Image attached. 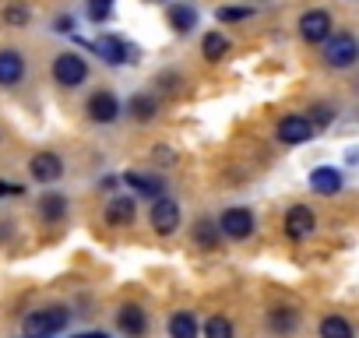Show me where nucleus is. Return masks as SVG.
I'll return each mask as SVG.
<instances>
[{"label": "nucleus", "instance_id": "aec40b11", "mask_svg": "<svg viewBox=\"0 0 359 338\" xmlns=\"http://www.w3.org/2000/svg\"><path fill=\"white\" fill-rule=\"evenodd\" d=\"M226 53H229V39H226L222 32H208V36L201 39V57H205V60L219 64Z\"/></svg>", "mask_w": 359, "mask_h": 338}, {"label": "nucleus", "instance_id": "423d86ee", "mask_svg": "<svg viewBox=\"0 0 359 338\" xmlns=\"http://www.w3.org/2000/svg\"><path fill=\"white\" fill-rule=\"evenodd\" d=\"M29 173L36 184H57L64 177V158L57 151H36L29 162Z\"/></svg>", "mask_w": 359, "mask_h": 338}, {"label": "nucleus", "instance_id": "4be33fe9", "mask_svg": "<svg viewBox=\"0 0 359 338\" xmlns=\"http://www.w3.org/2000/svg\"><path fill=\"white\" fill-rule=\"evenodd\" d=\"M219 236H222V229H219V222H212V219H201V222L194 226V243H198L201 250H215V247H219Z\"/></svg>", "mask_w": 359, "mask_h": 338}, {"label": "nucleus", "instance_id": "c756f323", "mask_svg": "<svg viewBox=\"0 0 359 338\" xmlns=\"http://www.w3.org/2000/svg\"><path fill=\"white\" fill-rule=\"evenodd\" d=\"M71 29H74V18H71V15L57 18V25H53V32H64V36H71Z\"/></svg>", "mask_w": 359, "mask_h": 338}, {"label": "nucleus", "instance_id": "b1692460", "mask_svg": "<svg viewBox=\"0 0 359 338\" xmlns=\"http://www.w3.org/2000/svg\"><path fill=\"white\" fill-rule=\"evenodd\" d=\"M320 338H355V334H352V324L345 317L331 313V317L320 320Z\"/></svg>", "mask_w": 359, "mask_h": 338}, {"label": "nucleus", "instance_id": "9d476101", "mask_svg": "<svg viewBox=\"0 0 359 338\" xmlns=\"http://www.w3.org/2000/svg\"><path fill=\"white\" fill-rule=\"evenodd\" d=\"M85 113H88L92 123H113V120L120 116V102H116L113 92H95V95L85 102Z\"/></svg>", "mask_w": 359, "mask_h": 338}, {"label": "nucleus", "instance_id": "cd10ccee", "mask_svg": "<svg viewBox=\"0 0 359 338\" xmlns=\"http://www.w3.org/2000/svg\"><path fill=\"white\" fill-rule=\"evenodd\" d=\"M306 120L313 123V130H317V127H327V123L334 120V109H331V106H313Z\"/></svg>", "mask_w": 359, "mask_h": 338}, {"label": "nucleus", "instance_id": "f257e3e1", "mask_svg": "<svg viewBox=\"0 0 359 338\" xmlns=\"http://www.w3.org/2000/svg\"><path fill=\"white\" fill-rule=\"evenodd\" d=\"M71 320V310L64 306H43V310H32L25 320H22V331L25 338H53L57 331H64Z\"/></svg>", "mask_w": 359, "mask_h": 338}, {"label": "nucleus", "instance_id": "c85d7f7f", "mask_svg": "<svg viewBox=\"0 0 359 338\" xmlns=\"http://www.w3.org/2000/svg\"><path fill=\"white\" fill-rule=\"evenodd\" d=\"M250 15H254V8H219V22H243Z\"/></svg>", "mask_w": 359, "mask_h": 338}, {"label": "nucleus", "instance_id": "473e14b6", "mask_svg": "<svg viewBox=\"0 0 359 338\" xmlns=\"http://www.w3.org/2000/svg\"><path fill=\"white\" fill-rule=\"evenodd\" d=\"M74 338H109V334H102V331H85V334H74Z\"/></svg>", "mask_w": 359, "mask_h": 338}, {"label": "nucleus", "instance_id": "72a5a7b5", "mask_svg": "<svg viewBox=\"0 0 359 338\" xmlns=\"http://www.w3.org/2000/svg\"><path fill=\"white\" fill-rule=\"evenodd\" d=\"M148 4H165V0H148Z\"/></svg>", "mask_w": 359, "mask_h": 338}, {"label": "nucleus", "instance_id": "412c9836", "mask_svg": "<svg viewBox=\"0 0 359 338\" xmlns=\"http://www.w3.org/2000/svg\"><path fill=\"white\" fill-rule=\"evenodd\" d=\"M127 113H130L137 123H148V120H155V113H158V99H151V95H134V99L127 102Z\"/></svg>", "mask_w": 359, "mask_h": 338}, {"label": "nucleus", "instance_id": "a211bd4d", "mask_svg": "<svg viewBox=\"0 0 359 338\" xmlns=\"http://www.w3.org/2000/svg\"><path fill=\"white\" fill-rule=\"evenodd\" d=\"M123 184L137 194V198H162V180L158 177H144V173H123Z\"/></svg>", "mask_w": 359, "mask_h": 338}, {"label": "nucleus", "instance_id": "2f4dec72", "mask_svg": "<svg viewBox=\"0 0 359 338\" xmlns=\"http://www.w3.org/2000/svg\"><path fill=\"white\" fill-rule=\"evenodd\" d=\"M155 158H158V162H162V158L169 162V158H172V151H169V148H155Z\"/></svg>", "mask_w": 359, "mask_h": 338}, {"label": "nucleus", "instance_id": "bb28decb", "mask_svg": "<svg viewBox=\"0 0 359 338\" xmlns=\"http://www.w3.org/2000/svg\"><path fill=\"white\" fill-rule=\"evenodd\" d=\"M205 338H233V320L229 317H208Z\"/></svg>", "mask_w": 359, "mask_h": 338}, {"label": "nucleus", "instance_id": "ddd939ff", "mask_svg": "<svg viewBox=\"0 0 359 338\" xmlns=\"http://www.w3.org/2000/svg\"><path fill=\"white\" fill-rule=\"evenodd\" d=\"M25 78V57L18 50H0V85L11 88Z\"/></svg>", "mask_w": 359, "mask_h": 338}, {"label": "nucleus", "instance_id": "0eeeda50", "mask_svg": "<svg viewBox=\"0 0 359 338\" xmlns=\"http://www.w3.org/2000/svg\"><path fill=\"white\" fill-rule=\"evenodd\" d=\"M278 141L282 144H303V141H310L313 137V123L303 116V113H289V116H282L278 120Z\"/></svg>", "mask_w": 359, "mask_h": 338}, {"label": "nucleus", "instance_id": "20e7f679", "mask_svg": "<svg viewBox=\"0 0 359 338\" xmlns=\"http://www.w3.org/2000/svg\"><path fill=\"white\" fill-rule=\"evenodd\" d=\"M53 78H57V85H64V88H78V85L88 78L85 57H78V53H60V57L53 60Z\"/></svg>", "mask_w": 359, "mask_h": 338}, {"label": "nucleus", "instance_id": "dca6fc26", "mask_svg": "<svg viewBox=\"0 0 359 338\" xmlns=\"http://www.w3.org/2000/svg\"><path fill=\"white\" fill-rule=\"evenodd\" d=\"M201 334V324L191 310H176L169 317V338H198Z\"/></svg>", "mask_w": 359, "mask_h": 338}, {"label": "nucleus", "instance_id": "7ed1b4c3", "mask_svg": "<svg viewBox=\"0 0 359 338\" xmlns=\"http://www.w3.org/2000/svg\"><path fill=\"white\" fill-rule=\"evenodd\" d=\"M85 50H92V53H99L106 64H127V60H137L141 53H137V46H130V43H123L120 36H99L95 43H81Z\"/></svg>", "mask_w": 359, "mask_h": 338}, {"label": "nucleus", "instance_id": "6ab92c4d", "mask_svg": "<svg viewBox=\"0 0 359 338\" xmlns=\"http://www.w3.org/2000/svg\"><path fill=\"white\" fill-rule=\"evenodd\" d=\"M67 215V198L64 194H43L39 198V219L43 222H60Z\"/></svg>", "mask_w": 359, "mask_h": 338}, {"label": "nucleus", "instance_id": "9b49d317", "mask_svg": "<svg viewBox=\"0 0 359 338\" xmlns=\"http://www.w3.org/2000/svg\"><path fill=\"white\" fill-rule=\"evenodd\" d=\"M313 226H317V219H313V212L306 205H292L285 212V236L289 240H306L313 233Z\"/></svg>", "mask_w": 359, "mask_h": 338}, {"label": "nucleus", "instance_id": "f3484780", "mask_svg": "<svg viewBox=\"0 0 359 338\" xmlns=\"http://www.w3.org/2000/svg\"><path fill=\"white\" fill-rule=\"evenodd\" d=\"M310 187L317 194H338L341 191V173H338V169H331V165H320V169H313V173H310Z\"/></svg>", "mask_w": 359, "mask_h": 338}, {"label": "nucleus", "instance_id": "393cba45", "mask_svg": "<svg viewBox=\"0 0 359 338\" xmlns=\"http://www.w3.org/2000/svg\"><path fill=\"white\" fill-rule=\"evenodd\" d=\"M0 18H4V25H11V29H25V25L32 22V11H29L25 4H8Z\"/></svg>", "mask_w": 359, "mask_h": 338}, {"label": "nucleus", "instance_id": "4468645a", "mask_svg": "<svg viewBox=\"0 0 359 338\" xmlns=\"http://www.w3.org/2000/svg\"><path fill=\"white\" fill-rule=\"evenodd\" d=\"M134 212H137V205H134V198H109V205H106V226H116V229H123V226H130L134 222Z\"/></svg>", "mask_w": 359, "mask_h": 338}, {"label": "nucleus", "instance_id": "1a4fd4ad", "mask_svg": "<svg viewBox=\"0 0 359 338\" xmlns=\"http://www.w3.org/2000/svg\"><path fill=\"white\" fill-rule=\"evenodd\" d=\"M299 36H303V43H324L327 36H331V15L327 11H306L303 18H299Z\"/></svg>", "mask_w": 359, "mask_h": 338}, {"label": "nucleus", "instance_id": "5701e85b", "mask_svg": "<svg viewBox=\"0 0 359 338\" xmlns=\"http://www.w3.org/2000/svg\"><path fill=\"white\" fill-rule=\"evenodd\" d=\"M268 324H271L278 334H289V331H296V324H299V313H296L292 306H275V310L268 313Z\"/></svg>", "mask_w": 359, "mask_h": 338}, {"label": "nucleus", "instance_id": "f03ea898", "mask_svg": "<svg viewBox=\"0 0 359 338\" xmlns=\"http://www.w3.org/2000/svg\"><path fill=\"white\" fill-rule=\"evenodd\" d=\"M359 60V39L352 32H334L324 39V64L334 71H345Z\"/></svg>", "mask_w": 359, "mask_h": 338}, {"label": "nucleus", "instance_id": "6e6552de", "mask_svg": "<svg viewBox=\"0 0 359 338\" xmlns=\"http://www.w3.org/2000/svg\"><path fill=\"white\" fill-rule=\"evenodd\" d=\"M219 229H222V236H229V240H247V236L254 233V215H250V208H226L222 219H219Z\"/></svg>", "mask_w": 359, "mask_h": 338}, {"label": "nucleus", "instance_id": "7c9ffc66", "mask_svg": "<svg viewBox=\"0 0 359 338\" xmlns=\"http://www.w3.org/2000/svg\"><path fill=\"white\" fill-rule=\"evenodd\" d=\"M4 194H22V187H15V184H4V180H0V198H4Z\"/></svg>", "mask_w": 359, "mask_h": 338}, {"label": "nucleus", "instance_id": "39448f33", "mask_svg": "<svg viewBox=\"0 0 359 338\" xmlns=\"http://www.w3.org/2000/svg\"><path fill=\"white\" fill-rule=\"evenodd\" d=\"M148 222H151V229H155L158 236H172V233L180 229V205H176L172 198H155Z\"/></svg>", "mask_w": 359, "mask_h": 338}, {"label": "nucleus", "instance_id": "a878e982", "mask_svg": "<svg viewBox=\"0 0 359 338\" xmlns=\"http://www.w3.org/2000/svg\"><path fill=\"white\" fill-rule=\"evenodd\" d=\"M109 15H113V0H85V18L88 22L102 25Z\"/></svg>", "mask_w": 359, "mask_h": 338}, {"label": "nucleus", "instance_id": "f8f14e48", "mask_svg": "<svg viewBox=\"0 0 359 338\" xmlns=\"http://www.w3.org/2000/svg\"><path fill=\"white\" fill-rule=\"evenodd\" d=\"M116 327L127 334V338H141L148 331V313L137 306V303H123L116 310Z\"/></svg>", "mask_w": 359, "mask_h": 338}, {"label": "nucleus", "instance_id": "2eb2a0df", "mask_svg": "<svg viewBox=\"0 0 359 338\" xmlns=\"http://www.w3.org/2000/svg\"><path fill=\"white\" fill-rule=\"evenodd\" d=\"M165 15H169L172 32H180V36H187V32H194V29H198V11H194L191 4H169V8H165Z\"/></svg>", "mask_w": 359, "mask_h": 338}]
</instances>
